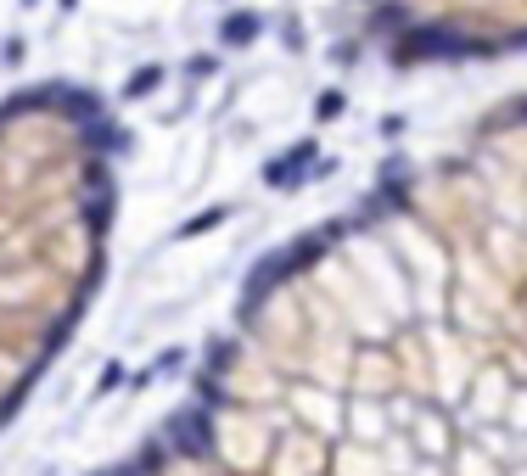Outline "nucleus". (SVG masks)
I'll use <instances>...</instances> for the list:
<instances>
[{
    "instance_id": "1",
    "label": "nucleus",
    "mask_w": 527,
    "mask_h": 476,
    "mask_svg": "<svg viewBox=\"0 0 527 476\" xmlns=\"http://www.w3.org/2000/svg\"><path fill=\"white\" fill-rule=\"evenodd\" d=\"M180 471H527V96L281 252Z\"/></svg>"
},
{
    "instance_id": "2",
    "label": "nucleus",
    "mask_w": 527,
    "mask_h": 476,
    "mask_svg": "<svg viewBox=\"0 0 527 476\" xmlns=\"http://www.w3.org/2000/svg\"><path fill=\"white\" fill-rule=\"evenodd\" d=\"M113 135L73 90L0 107V426L62 353L107 264Z\"/></svg>"
},
{
    "instance_id": "3",
    "label": "nucleus",
    "mask_w": 527,
    "mask_h": 476,
    "mask_svg": "<svg viewBox=\"0 0 527 476\" xmlns=\"http://www.w3.org/2000/svg\"><path fill=\"white\" fill-rule=\"evenodd\" d=\"M387 51L421 62L505 56L527 45V0H365Z\"/></svg>"
}]
</instances>
